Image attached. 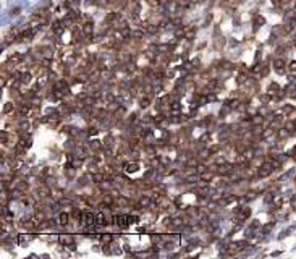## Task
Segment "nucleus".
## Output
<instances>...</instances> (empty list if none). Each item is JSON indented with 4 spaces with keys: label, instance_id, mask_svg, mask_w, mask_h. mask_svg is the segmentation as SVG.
<instances>
[{
    "label": "nucleus",
    "instance_id": "obj_4",
    "mask_svg": "<svg viewBox=\"0 0 296 259\" xmlns=\"http://www.w3.org/2000/svg\"><path fill=\"white\" fill-rule=\"evenodd\" d=\"M290 70H291V71H296V62H291V63H290Z\"/></svg>",
    "mask_w": 296,
    "mask_h": 259
},
{
    "label": "nucleus",
    "instance_id": "obj_2",
    "mask_svg": "<svg viewBox=\"0 0 296 259\" xmlns=\"http://www.w3.org/2000/svg\"><path fill=\"white\" fill-rule=\"evenodd\" d=\"M84 217H86V224H89V225H91V224H94V214H91V212H86L84 214Z\"/></svg>",
    "mask_w": 296,
    "mask_h": 259
},
{
    "label": "nucleus",
    "instance_id": "obj_3",
    "mask_svg": "<svg viewBox=\"0 0 296 259\" xmlns=\"http://www.w3.org/2000/svg\"><path fill=\"white\" fill-rule=\"evenodd\" d=\"M67 222H68V215H67V214H62V215H60V224L65 225Z\"/></svg>",
    "mask_w": 296,
    "mask_h": 259
},
{
    "label": "nucleus",
    "instance_id": "obj_1",
    "mask_svg": "<svg viewBox=\"0 0 296 259\" xmlns=\"http://www.w3.org/2000/svg\"><path fill=\"white\" fill-rule=\"evenodd\" d=\"M83 32H84V34H91V32H92V24L91 23H86L84 24V26H83Z\"/></svg>",
    "mask_w": 296,
    "mask_h": 259
}]
</instances>
